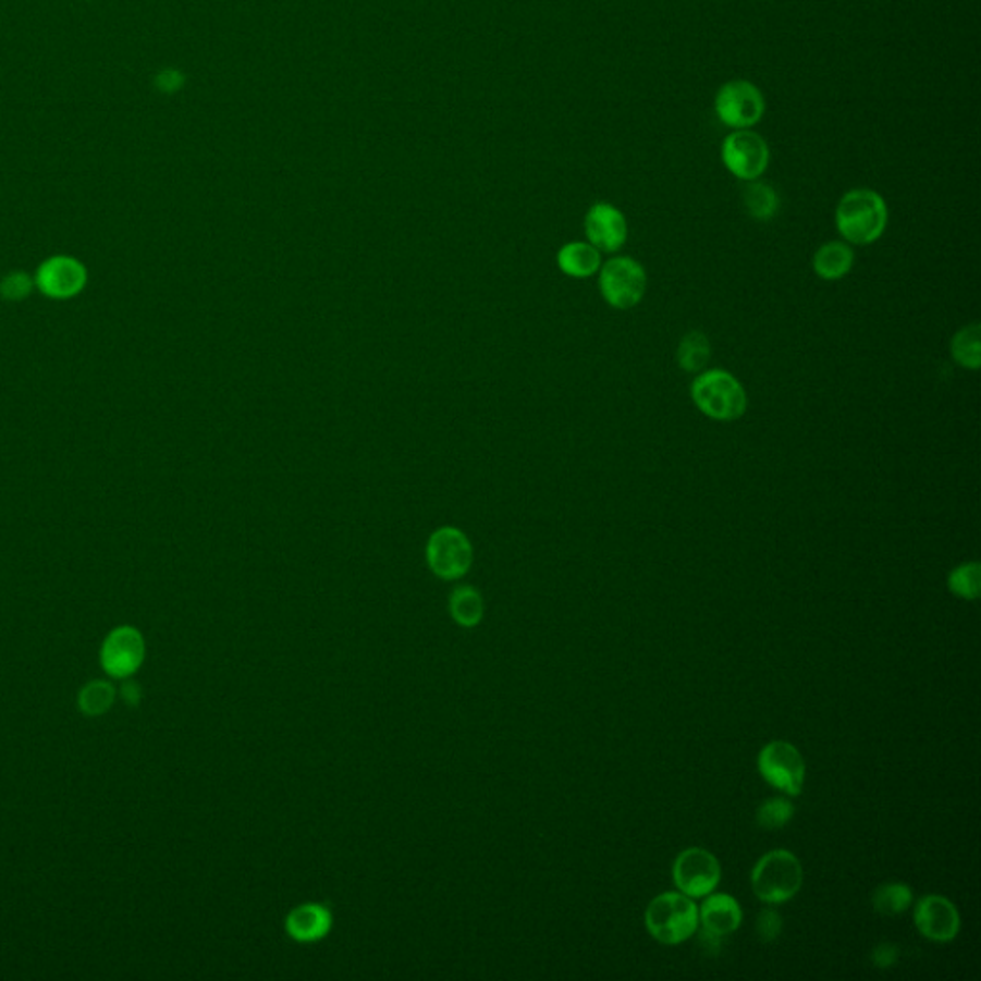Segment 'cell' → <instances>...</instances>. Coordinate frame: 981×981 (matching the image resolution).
<instances>
[{
    "mask_svg": "<svg viewBox=\"0 0 981 981\" xmlns=\"http://www.w3.org/2000/svg\"><path fill=\"white\" fill-rule=\"evenodd\" d=\"M123 698H125L128 703L138 702V698H140V695H138V686L133 685V683L123 686Z\"/></svg>",
    "mask_w": 981,
    "mask_h": 981,
    "instance_id": "1f68e13d",
    "label": "cell"
},
{
    "mask_svg": "<svg viewBox=\"0 0 981 981\" xmlns=\"http://www.w3.org/2000/svg\"><path fill=\"white\" fill-rule=\"evenodd\" d=\"M758 767L761 776L786 796L796 798L804 790L806 761L798 748L790 743L774 740L767 744L765 748L759 751Z\"/></svg>",
    "mask_w": 981,
    "mask_h": 981,
    "instance_id": "8992f818",
    "label": "cell"
},
{
    "mask_svg": "<svg viewBox=\"0 0 981 981\" xmlns=\"http://www.w3.org/2000/svg\"><path fill=\"white\" fill-rule=\"evenodd\" d=\"M792 817H794V804L788 798L776 796V798L765 799L758 807L756 821L763 830H781L792 821Z\"/></svg>",
    "mask_w": 981,
    "mask_h": 981,
    "instance_id": "d4e9b609",
    "label": "cell"
},
{
    "mask_svg": "<svg viewBox=\"0 0 981 981\" xmlns=\"http://www.w3.org/2000/svg\"><path fill=\"white\" fill-rule=\"evenodd\" d=\"M912 905V892L907 884L892 882L878 887L872 895V907L884 915V917H895L902 915Z\"/></svg>",
    "mask_w": 981,
    "mask_h": 981,
    "instance_id": "cb8c5ba5",
    "label": "cell"
},
{
    "mask_svg": "<svg viewBox=\"0 0 981 981\" xmlns=\"http://www.w3.org/2000/svg\"><path fill=\"white\" fill-rule=\"evenodd\" d=\"M744 208L753 219L769 221L778 211V196L773 186L750 181V184L744 188Z\"/></svg>",
    "mask_w": 981,
    "mask_h": 981,
    "instance_id": "ffe728a7",
    "label": "cell"
},
{
    "mask_svg": "<svg viewBox=\"0 0 981 981\" xmlns=\"http://www.w3.org/2000/svg\"><path fill=\"white\" fill-rule=\"evenodd\" d=\"M721 158L725 168L743 181H758L771 161V150L763 136L751 128H738L726 136Z\"/></svg>",
    "mask_w": 981,
    "mask_h": 981,
    "instance_id": "9c48e42d",
    "label": "cell"
},
{
    "mask_svg": "<svg viewBox=\"0 0 981 981\" xmlns=\"http://www.w3.org/2000/svg\"><path fill=\"white\" fill-rule=\"evenodd\" d=\"M854 249L844 242H829L817 249L813 269L822 280H839L854 267Z\"/></svg>",
    "mask_w": 981,
    "mask_h": 981,
    "instance_id": "ac0fdd59",
    "label": "cell"
},
{
    "mask_svg": "<svg viewBox=\"0 0 981 981\" xmlns=\"http://www.w3.org/2000/svg\"><path fill=\"white\" fill-rule=\"evenodd\" d=\"M332 930V912L319 903H305L286 918V932L299 943L319 942Z\"/></svg>",
    "mask_w": 981,
    "mask_h": 981,
    "instance_id": "9a60e30c",
    "label": "cell"
},
{
    "mask_svg": "<svg viewBox=\"0 0 981 981\" xmlns=\"http://www.w3.org/2000/svg\"><path fill=\"white\" fill-rule=\"evenodd\" d=\"M915 924L930 942H953L960 930V917L953 903L943 895H925L917 903Z\"/></svg>",
    "mask_w": 981,
    "mask_h": 981,
    "instance_id": "7c38bea8",
    "label": "cell"
},
{
    "mask_svg": "<svg viewBox=\"0 0 981 981\" xmlns=\"http://www.w3.org/2000/svg\"><path fill=\"white\" fill-rule=\"evenodd\" d=\"M698 920L702 922L703 930L726 937L743 924V909L731 895L710 894V897L702 903V907L698 909Z\"/></svg>",
    "mask_w": 981,
    "mask_h": 981,
    "instance_id": "2e32d148",
    "label": "cell"
},
{
    "mask_svg": "<svg viewBox=\"0 0 981 981\" xmlns=\"http://www.w3.org/2000/svg\"><path fill=\"white\" fill-rule=\"evenodd\" d=\"M723 942H725V935L711 934V932L702 928L700 945H702L703 951L708 955H719V951L723 949Z\"/></svg>",
    "mask_w": 981,
    "mask_h": 981,
    "instance_id": "4dcf8cb0",
    "label": "cell"
},
{
    "mask_svg": "<svg viewBox=\"0 0 981 981\" xmlns=\"http://www.w3.org/2000/svg\"><path fill=\"white\" fill-rule=\"evenodd\" d=\"M758 935L763 943H771L781 935L782 918L774 909H763L758 917Z\"/></svg>",
    "mask_w": 981,
    "mask_h": 981,
    "instance_id": "83f0119b",
    "label": "cell"
},
{
    "mask_svg": "<svg viewBox=\"0 0 981 981\" xmlns=\"http://www.w3.org/2000/svg\"><path fill=\"white\" fill-rule=\"evenodd\" d=\"M951 353L960 367L978 370L981 365L980 324L960 328L951 342Z\"/></svg>",
    "mask_w": 981,
    "mask_h": 981,
    "instance_id": "44dd1931",
    "label": "cell"
},
{
    "mask_svg": "<svg viewBox=\"0 0 981 981\" xmlns=\"http://www.w3.org/2000/svg\"><path fill=\"white\" fill-rule=\"evenodd\" d=\"M627 219L612 204H594L585 217V234L599 252L614 254L627 242Z\"/></svg>",
    "mask_w": 981,
    "mask_h": 981,
    "instance_id": "5bb4252c",
    "label": "cell"
},
{
    "mask_svg": "<svg viewBox=\"0 0 981 981\" xmlns=\"http://www.w3.org/2000/svg\"><path fill=\"white\" fill-rule=\"evenodd\" d=\"M980 564L968 562L951 572L949 589L960 599L976 600L980 597Z\"/></svg>",
    "mask_w": 981,
    "mask_h": 981,
    "instance_id": "484cf974",
    "label": "cell"
},
{
    "mask_svg": "<svg viewBox=\"0 0 981 981\" xmlns=\"http://www.w3.org/2000/svg\"><path fill=\"white\" fill-rule=\"evenodd\" d=\"M32 277L27 272H10L7 279L0 282V296L7 302H24L32 294Z\"/></svg>",
    "mask_w": 981,
    "mask_h": 981,
    "instance_id": "4316f807",
    "label": "cell"
},
{
    "mask_svg": "<svg viewBox=\"0 0 981 981\" xmlns=\"http://www.w3.org/2000/svg\"><path fill=\"white\" fill-rule=\"evenodd\" d=\"M690 395L703 415L719 422L738 420L748 407L743 383L726 370H706L692 382Z\"/></svg>",
    "mask_w": 981,
    "mask_h": 981,
    "instance_id": "3957f363",
    "label": "cell"
},
{
    "mask_svg": "<svg viewBox=\"0 0 981 981\" xmlns=\"http://www.w3.org/2000/svg\"><path fill=\"white\" fill-rule=\"evenodd\" d=\"M673 882L680 890V894L688 895L692 899L706 897L713 894V890L721 882V864L710 851H706L702 847H690L675 859Z\"/></svg>",
    "mask_w": 981,
    "mask_h": 981,
    "instance_id": "30bf717a",
    "label": "cell"
},
{
    "mask_svg": "<svg viewBox=\"0 0 981 981\" xmlns=\"http://www.w3.org/2000/svg\"><path fill=\"white\" fill-rule=\"evenodd\" d=\"M710 340L702 332H690V334H686L683 338V342L678 343V367L686 370V372L702 370L706 367V363L710 360Z\"/></svg>",
    "mask_w": 981,
    "mask_h": 981,
    "instance_id": "7402d4cb",
    "label": "cell"
},
{
    "mask_svg": "<svg viewBox=\"0 0 981 981\" xmlns=\"http://www.w3.org/2000/svg\"><path fill=\"white\" fill-rule=\"evenodd\" d=\"M113 702H115V688L108 680L88 683L81 688L79 698H77L79 710L88 718L102 715L112 708Z\"/></svg>",
    "mask_w": 981,
    "mask_h": 981,
    "instance_id": "603a6c76",
    "label": "cell"
},
{
    "mask_svg": "<svg viewBox=\"0 0 981 981\" xmlns=\"http://www.w3.org/2000/svg\"><path fill=\"white\" fill-rule=\"evenodd\" d=\"M715 112L726 127L751 128L765 113V98L750 81H728L718 90Z\"/></svg>",
    "mask_w": 981,
    "mask_h": 981,
    "instance_id": "52a82bcc",
    "label": "cell"
},
{
    "mask_svg": "<svg viewBox=\"0 0 981 981\" xmlns=\"http://www.w3.org/2000/svg\"><path fill=\"white\" fill-rule=\"evenodd\" d=\"M144 655L146 645L140 630L123 625L106 637L100 650V663L110 677L128 678L140 670Z\"/></svg>",
    "mask_w": 981,
    "mask_h": 981,
    "instance_id": "8fae6325",
    "label": "cell"
},
{
    "mask_svg": "<svg viewBox=\"0 0 981 981\" xmlns=\"http://www.w3.org/2000/svg\"><path fill=\"white\" fill-rule=\"evenodd\" d=\"M600 292L615 309H630L647 292L645 267L630 257H614L600 269Z\"/></svg>",
    "mask_w": 981,
    "mask_h": 981,
    "instance_id": "5b68a950",
    "label": "cell"
},
{
    "mask_svg": "<svg viewBox=\"0 0 981 981\" xmlns=\"http://www.w3.org/2000/svg\"><path fill=\"white\" fill-rule=\"evenodd\" d=\"M156 83H158L160 90L171 95V93H176L179 88L183 87L184 75L181 72H176V70H165V72H161L158 75Z\"/></svg>",
    "mask_w": 981,
    "mask_h": 981,
    "instance_id": "f546056e",
    "label": "cell"
},
{
    "mask_svg": "<svg viewBox=\"0 0 981 981\" xmlns=\"http://www.w3.org/2000/svg\"><path fill=\"white\" fill-rule=\"evenodd\" d=\"M426 559L431 572L441 579H461L471 566V544L456 527H439L426 544Z\"/></svg>",
    "mask_w": 981,
    "mask_h": 981,
    "instance_id": "ba28073f",
    "label": "cell"
},
{
    "mask_svg": "<svg viewBox=\"0 0 981 981\" xmlns=\"http://www.w3.org/2000/svg\"><path fill=\"white\" fill-rule=\"evenodd\" d=\"M838 231L847 242L867 246L876 242L887 224V208L884 198L869 188L847 192L836 209Z\"/></svg>",
    "mask_w": 981,
    "mask_h": 981,
    "instance_id": "6da1fadb",
    "label": "cell"
},
{
    "mask_svg": "<svg viewBox=\"0 0 981 981\" xmlns=\"http://www.w3.org/2000/svg\"><path fill=\"white\" fill-rule=\"evenodd\" d=\"M645 922L650 935L663 945L686 942L690 935H695L700 924L698 907L692 897L675 892H667L652 899L648 905Z\"/></svg>",
    "mask_w": 981,
    "mask_h": 981,
    "instance_id": "277c9868",
    "label": "cell"
},
{
    "mask_svg": "<svg viewBox=\"0 0 981 981\" xmlns=\"http://www.w3.org/2000/svg\"><path fill=\"white\" fill-rule=\"evenodd\" d=\"M602 257L599 249L585 242H572L559 252V267L567 277L587 279L599 272Z\"/></svg>",
    "mask_w": 981,
    "mask_h": 981,
    "instance_id": "e0dca14e",
    "label": "cell"
},
{
    "mask_svg": "<svg viewBox=\"0 0 981 981\" xmlns=\"http://www.w3.org/2000/svg\"><path fill=\"white\" fill-rule=\"evenodd\" d=\"M872 962L876 968H892L897 962V958H899V949L895 947L894 943H882V945H878L876 949L872 951Z\"/></svg>",
    "mask_w": 981,
    "mask_h": 981,
    "instance_id": "f1b7e54d",
    "label": "cell"
},
{
    "mask_svg": "<svg viewBox=\"0 0 981 981\" xmlns=\"http://www.w3.org/2000/svg\"><path fill=\"white\" fill-rule=\"evenodd\" d=\"M35 284L47 297L70 299L87 284V269L73 257H50L40 265Z\"/></svg>",
    "mask_w": 981,
    "mask_h": 981,
    "instance_id": "4fadbf2b",
    "label": "cell"
},
{
    "mask_svg": "<svg viewBox=\"0 0 981 981\" xmlns=\"http://www.w3.org/2000/svg\"><path fill=\"white\" fill-rule=\"evenodd\" d=\"M483 599L479 594L478 589H474L470 585L456 587L455 591L449 597V612L451 617L463 627H476L483 620Z\"/></svg>",
    "mask_w": 981,
    "mask_h": 981,
    "instance_id": "d6986e66",
    "label": "cell"
},
{
    "mask_svg": "<svg viewBox=\"0 0 981 981\" xmlns=\"http://www.w3.org/2000/svg\"><path fill=\"white\" fill-rule=\"evenodd\" d=\"M804 884V869L798 857L786 849L763 855L751 870L753 894L767 905L790 902Z\"/></svg>",
    "mask_w": 981,
    "mask_h": 981,
    "instance_id": "7a4b0ae2",
    "label": "cell"
}]
</instances>
